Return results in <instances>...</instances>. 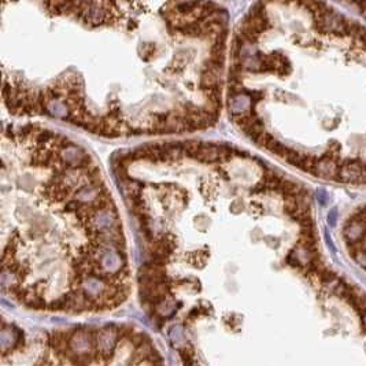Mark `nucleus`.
I'll return each mask as SVG.
<instances>
[{
  "label": "nucleus",
  "instance_id": "f257e3e1",
  "mask_svg": "<svg viewBox=\"0 0 366 366\" xmlns=\"http://www.w3.org/2000/svg\"><path fill=\"white\" fill-rule=\"evenodd\" d=\"M121 340H124L121 335V327L110 325L100 331H96V342H95L96 359L100 358L109 361L113 358L114 351L117 350Z\"/></svg>",
  "mask_w": 366,
  "mask_h": 366
},
{
  "label": "nucleus",
  "instance_id": "f03ea898",
  "mask_svg": "<svg viewBox=\"0 0 366 366\" xmlns=\"http://www.w3.org/2000/svg\"><path fill=\"white\" fill-rule=\"evenodd\" d=\"M95 342H96V331L88 328H78L70 332L69 349L76 355L94 357L96 359Z\"/></svg>",
  "mask_w": 366,
  "mask_h": 366
},
{
  "label": "nucleus",
  "instance_id": "7ed1b4c3",
  "mask_svg": "<svg viewBox=\"0 0 366 366\" xmlns=\"http://www.w3.org/2000/svg\"><path fill=\"white\" fill-rule=\"evenodd\" d=\"M336 180L342 183H352V184H365V171L364 164L357 161H347L340 165Z\"/></svg>",
  "mask_w": 366,
  "mask_h": 366
},
{
  "label": "nucleus",
  "instance_id": "20e7f679",
  "mask_svg": "<svg viewBox=\"0 0 366 366\" xmlns=\"http://www.w3.org/2000/svg\"><path fill=\"white\" fill-rule=\"evenodd\" d=\"M0 343H1V354L6 357L8 352L16 350L17 347L24 343V333L13 325L3 324L1 327V333H0Z\"/></svg>",
  "mask_w": 366,
  "mask_h": 366
},
{
  "label": "nucleus",
  "instance_id": "39448f33",
  "mask_svg": "<svg viewBox=\"0 0 366 366\" xmlns=\"http://www.w3.org/2000/svg\"><path fill=\"white\" fill-rule=\"evenodd\" d=\"M340 165H337V159L331 156L329 154H325L322 158H317V162L314 166V173L317 177L321 179L331 180L337 177V171H339Z\"/></svg>",
  "mask_w": 366,
  "mask_h": 366
},
{
  "label": "nucleus",
  "instance_id": "423d86ee",
  "mask_svg": "<svg viewBox=\"0 0 366 366\" xmlns=\"http://www.w3.org/2000/svg\"><path fill=\"white\" fill-rule=\"evenodd\" d=\"M366 232V226L362 224V222H358V221H352L350 219L346 226H344V231H343V233H344V237H346V240L347 243H355L359 242V240H362V237H364V234Z\"/></svg>",
  "mask_w": 366,
  "mask_h": 366
},
{
  "label": "nucleus",
  "instance_id": "0eeeda50",
  "mask_svg": "<svg viewBox=\"0 0 366 366\" xmlns=\"http://www.w3.org/2000/svg\"><path fill=\"white\" fill-rule=\"evenodd\" d=\"M181 303L176 302L171 296L166 298L164 302H161L159 304H156L155 307L152 309L155 316L159 319H167L174 316V313L177 312V307H180Z\"/></svg>",
  "mask_w": 366,
  "mask_h": 366
},
{
  "label": "nucleus",
  "instance_id": "6e6552de",
  "mask_svg": "<svg viewBox=\"0 0 366 366\" xmlns=\"http://www.w3.org/2000/svg\"><path fill=\"white\" fill-rule=\"evenodd\" d=\"M169 337H170V340L174 344H181V343H185V329L183 325H173L170 328V331H169Z\"/></svg>",
  "mask_w": 366,
  "mask_h": 366
},
{
  "label": "nucleus",
  "instance_id": "1a4fd4ad",
  "mask_svg": "<svg viewBox=\"0 0 366 366\" xmlns=\"http://www.w3.org/2000/svg\"><path fill=\"white\" fill-rule=\"evenodd\" d=\"M306 156L307 155H304V154L299 152V151H296V150L289 148L288 152H287L285 156H284V159H285L288 164L294 165V166H296V167H300L302 164H303V161L306 159Z\"/></svg>",
  "mask_w": 366,
  "mask_h": 366
},
{
  "label": "nucleus",
  "instance_id": "9d476101",
  "mask_svg": "<svg viewBox=\"0 0 366 366\" xmlns=\"http://www.w3.org/2000/svg\"><path fill=\"white\" fill-rule=\"evenodd\" d=\"M200 146H202V141H181V148L184 151V155L189 156V158H194L198 154V151L200 150Z\"/></svg>",
  "mask_w": 366,
  "mask_h": 366
},
{
  "label": "nucleus",
  "instance_id": "9b49d317",
  "mask_svg": "<svg viewBox=\"0 0 366 366\" xmlns=\"http://www.w3.org/2000/svg\"><path fill=\"white\" fill-rule=\"evenodd\" d=\"M156 54V46L152 44V43H148V44H144L143 46V55H144V61L148 62L154 55Z\"/></svg>",
  "mask_w": 366,
  "mask_h": 366
},
{
  "label": "nucleus",
  "instance_id": "f8f14e48",
  "mask_svg": "<svg viewBox=\"0 0 366 366\" xmlns=\"http://www.w3.org/2000/svg\"><path fill=\"white\" fill-rule=\"evenodd\" d=\"M273 140H274V137H273L270 133L266 132V131H265V132L262 133V134H261V136L258 137L257 140H255V143H257L259 147H265L266 148L267 146H269V144H270V143H272Z\"/></svg>",
  "mask_w": 366,
  "mask_h": 366
},
{
  "label": "nucleus",
  "instance_id": "ddd939ff",
  "mask_svg": "<svg viewBox=\"0 0 366 366\" xmlns=\"http://www.w3.org/2000/svg\"><path fill=\"white\" fill-rule=\"evenodd\" d=\"M80 206H81V203L77 202L76 199H71V200H67L65 204V211L66 213H77Z\"/></svg>",
  "mask_w": 366,
  "mask_h": 366
},
{
  "label": "nucleus",
  "instance_id": "4468645a",
  "mask_svg": "<svg viewBox=\"0 0 366 366\" xmlns=\"http://www.w3.org/2000/svg\"><path fill=\"white\" fill-rule=\"evenodd\" d=\"M354 258H355V261L358 262L359 265L366 269V250L365 251H362V252H359V254H357Z\"/></svg>",
  "mask_w": 366,
  "mask_h": 366
},
{
  "label": "nucleus",
  "instance_id": "2eb2a0df",
  "mask_svg": "<svg viewBox=\"0 0 366 366\" xmlns=\"http://www.w3.org/2000/svg\"><path fill=\"white\" fill-rule=\"evenodd\" d=\"M336 218H337V210L333 209L332 211H329V214H328V222H329V225H335Z\"/></svg>",
  "mask_w": 366,
  "mask_h": 366
},
{
  "label": "nucleus",
  "instance_id": "dca6fc26",
  "mask_svg": "<svg viewBox=\"0 0 366 366\" xmlns=\"http://www.w3.org/2000/svg\"><path fill=\"white\" fill-rule=\"evenodd\" d=\"M231 207H232V211H233L234 214H237V213L240 211V209H242V200H240V199H236V200H233Z\"/></svg>",
  "mask_w": 366,
  "mask_h": 366
},
{
  "label": "nucleus",
  "instance_id": "f3484780",
  "mask_svg": "<svg viewBox=\"0 0 366 366\" xmlns=\"http://www.w3.org/2000/svg\"><path fill=\"white\" fill-rule=\"evenodd\" d=\"M318 200L322 203V204H325V203L328 202V195L325 191H318Z\"/></svg>",
  "mask_w": 366,
  "mask_h": 366
},
{
  "label": "nucleus",
  "instance_id": "a211bd4d",
  "mask_svg": "<svg viewBox=\"0 0 366 366\" xmlns=\"http://www.w3.org/2000/svg\"><path fill=\"white\" fill-rule=\"evenodd\" d=\"M364 321H365V322H366V313H365V314H364Z\"/></svg>",
  "mask_w": 366,
  "mask_h": 366
}]
</instances>
